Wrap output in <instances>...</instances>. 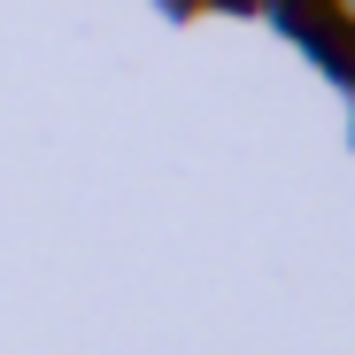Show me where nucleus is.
I'll return each instance as SVG.
<instances>
[{
	"mask_svg": "<svg viewBox=\"0 0 355 355\" xmlns=\"http://www.w3.org/2000/svg\"><path fill=\"white\" fill-rule=\"evenodd\" d=\"M324 16H332V24H340V31L355 39V0H324Z\"/></svg>",
	"mask_w": 355,
	"mask_h": 355,
	"instance_id": "obj_1",
	"label": "nucleus"
}]
</instances>
